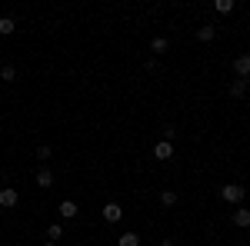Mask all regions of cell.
<instances>
[{
	"instance_id": "obj_8",
	"label": "cell",
	"mask_w": 250,
	"mask_h": 246,
	"mask_svg": "<svg viewBox=\"0 0 250 246\" xmlns=\"http://www.w3.org/2000/svg\"><path fill=\"white\" fill-rule=\"evenodd\" d=\"M60 216H63V220H74V216H77V203H74V200H63V203H60Z\"/></svg>"
},
{
	"instance_id": "obj_11",
	"label": "cell",
	"mask_w": 250,
	"mask_h": 246,
	"mask_svg": "<svg viewBox=\"0 0 250 246\" xmlns=\"http://www.w3.org/2000/svg\"><path fill=\"white\" fill-rule=\"evenodd\" d=\"M117 246H140V236H137V233H124V236L117 240Z\"/></svg>"
},
{
	"instance_id": "obj_19",
	"label": "cell",
	"mask_w": 250,
	"mask_h": 246,
	"mask_svg": "<svg viewBox=\"0 0 250 246\" xmlns=\"http://www.w3.org/2000/svg\"><path fill=\"white\" fill-rule=\"evenodd\" d=\"M173 136H177V130H173V127H164V140H167V143H170Z\"/></svg>"
},
{
	"instance_id": "obj_10",
	"label": "cell",
	"mask_w": 250,
	"mask_h": 246,
	"mask_svg": "<svg viewBox=\"0 0 250 246\" xmlns=\"http://www.w3.org/2000/svg\"><path fill=\"white\" fill-rule=\"evenodd\" d=\"M14 30H17V20H14V17H0V34H3V37L14 34Z\"/></svg>"
},
{
	"instance_id": "obj_14",
	"label": "cell",
	"mask_w": 250,
	"mask_h": 246,
	"mask_svg": "<svg viewBox=\"0 0 250 246\" xmlns=\"http://www.w3.org/2000/svg\"><path fill=\"white\" fill-rule=\"evenodd\" d=\"M230 94L233 96H244V94H247V80H233V83H230Z\"/></svg>"
},
{
	"instance_id": "obj_5",
	"label": "cell",
	"mask_w": 250,
	"mask_h": 246,
	"mask_svg": "<svg viewBox=\"0 0 250 246\" xmlns=\"http://www.w3.org/2000/svg\"><path fill=\"white\" fill-rule=\"evenodd\" d=\"M230 220H233V227H240V229H244V227H250V209L237 207V209H233V216H230Z\"/></svg>"
},
{
	"instance_id": "obj_17",
	"label": "cell",
	"mask_w": 250,
	"mask_h": 246,
	"mask_svg": "<svg viewBox=\"0 0 250 246\" xmlns=\"http://www.w3.org/2000/svg\"><path fill=\"white\" fill-rule=\"evenodd\" d=\"M213 7H217V14H230V10H233V0H217Z\"/></svg>"
},
{
	"instance_id": "obj_13",
	"label": "cell",
	"mask_w": 250,
	"mask_h": 246,
	"mask_svg": "<svg viewBox=\"0 0 250 246\" xmlns=\"http://www.w3.org/2000/svg\"><path fill=\"white\" fill-rule=\"evenodd\" d=\"M0 80H3V83H10V80H17V70H14L10 63H7V67H0Z\"/></svg>"
},
{
	"instance_id": "obj_1",
	"label": "cell",
	"mask_w": 250,
	"mask_h": 246,
	"mask_svg": "<svg viewBox=\"0 0 250 246\" xmlns=\"http://www.w3.org/2000/svg\"><path fill=\"white\" fill-rule=\"evenodd\" d=\"M244 193H247V189L237 187V183H227V187H220V196H224L227 203H240V200H244Z\"/></svg>"
},
{
	"instance_id": "obj_20",
	"label": "cell",
	"mask_w": 250,
	"mask_h": 246,
	"mask_svg": "<svg viewBox=\"0 0 250 246\" xmlns=\"http://www.w3.org/2000/svg\"><path fill=\"white\" fill-rule=\"evenodd\" d=\"M160 246H177V243H173V240H164V243H160Z\"/></svg>"
},
{
	"instance_id": "obj_3",
	"label": "cell",
	"mask_w": 250,
	"mask_h": 246,
	"mask_svg": "<svg viewBox=\"0 0 250 246\" xmlns=\"http://www.w3.org/2000/svg\"><path fill=\"white\" fill-rule=\"evenodd\" d=\"M17 200H20V196H17V189H14V187H0V207L10 209V207H17Z\"/></svg>"
},
{
	"instance_id": "obj_2",
	"label": "cell",
	"mask_w": 250,
	"mask_h": 246,
	"mask_svg": "<svg viewBox=\"0 0 250 246\" xmlns=\"http://www.w3.org/2000/svg\"><path fill=\"white\" fill-rule=\"evenodd\" d=\"M233 70H237V80H247L250 76V54H240L233 60Z\"/></svg>"
},
{
	"instance_id": "obj_15",
	"label": "cell",
	"mask_w": 250,
	"mask_h": 246,
	"mask_svg": "<svg viewBox=\"0 0 250 246\" xmlns=\"http://www.w3.org/2000/svg\"><path fill=\"white\" fill-rule=\"evenodd\" d=\"M160 203H164V207H173V203H177V193H173V189H164V193H160Z\"/></svg>"
},
{
	"instance_id": "obj_4",
	"label": "cell",
	"mask_w": 250,
	"mask_h": 246,
	"mask_svg": "<svg viewBox=\"0 0 250 246\" xmlns=\"http://www.w3.org/2000/svg\"><path fill=\"white\" fill-rule=\"evenodd\" d=\"M104 220H107V223H120V220H124L120 203H107V207H104Z\"/></svg>"
},
{
	"instance_id": "obj_7",
	"label": "cell",
	"mask_w": 250,
	"mask_h": 246,
	"mask_svg": "<svg viewBox=\"0 0 250 246\" xmlns=\"http://www.w3.org/2000/svg\"><path fill=\"white\" fill-rule=\"evenodd\" d=\"M37 187H54V170H47V167H43V170H37Z\"/></svg>"
},
{
	"instance_id": "obj_18",
	"label": "cell",
	"mask_w": 250,
	"mask_h": 246,
	"mask_svg": "<svg viewBox=\"0 0 250 246\" xmlns=\"http://www.w3.org/2000/svg\"><path fill=\"white\" fill-rule=\"evenodd\" d=\"M37 156H40V160H47V156H50V147H43V143H40V147H37Z\"/></svg>"
},
{
	"instance_id": "obj_16",
	"label": "cell",
	"mask_w": 250,
	"mask_h": 246,
	"mask_svg": "<svg viewBox=\"0 0 250 246\" xmlns=\"http://www.w3.org/2000/svg\"><path fill=\"white\" fill-rule=\"evenodd\" d=\"M47 236H50V243H54V240H60V236H63V227H60V223H50Z\"/></svg>"
},
{
	"instance_id": "obj_12",
	"label": "cell",
	"mask_w": 250,
	"mask_h": 246,
	"mask_svg": "<svg viewBox=\"0 0 250 246\" xmlns=\"http://www.w3.org/2000/svg\"><path fill=\"white\" fill-rule=\"evenodd\" d=\"M167 47H170V43H167V37H154V40H150V50H154V54H164Z\"/></svg>"
},
{
	"instance_id": "obj_9",
	"label": "cell",
	"mask_w": 250,
	"mask_h": 246,
	"mask_svg": "<svg viewBox=\"0 0 250 246\" xmlns=\"http://www.w3.org/2000/svg\"><path fill=\"white\" fill-rule=\"evenodd\" d=\"M197 37L204 40V43H210V40L217 37V27H213V23H204V27H200V30H197Z\"/></svg>"
},
{
	"instance_id": "obj_6",
	"label": "cell",
	"mask_w": 250,
	"mask_h": 246,
	"mask_svg": "<svg viewBox=\"0 0 250 246\" xmlns=\"http://www.w3.org/2000/svg\"><path fill=\"white\" fill-rule=\"evenodd\" d=\"M154 156H157V160H170V156H173V147L167 143V140H157V147H154Z\"/></svg>"
},
{
	"instance_id": "obj_21",
	"label": "cell",
	"mask_w": 250,
	"mask_h": 246,
	"mask_svg": "<svg viewBox=\"0 0 250 246\" xmlns=\"http://www.w3.org/2000/svg\"><path fill=\"white\" fill-rule=\"evenodd\" d=\"M43 246H57V243H43Z\"/></svg>"
}]
</instances>
